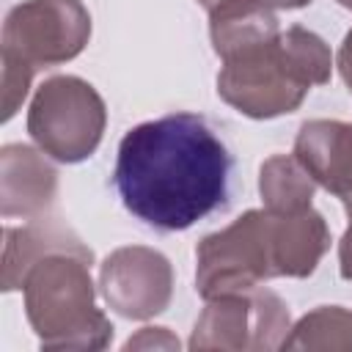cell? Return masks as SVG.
I'll use <instances>...</instances> for the list:
<instances>
[{"mask_svg":"<svg viewBox=\"0 0 352 352\" xmlns=\"http://www.w3.org/2000/svg\"><path fill=\"white\" fill-rule=\"evenodd\" d=\"M228 176L231 154L206 118L170 113L121 138L113 184L140 223L184 231L226 201Z\"/></svg>","mask_w":352,"mask_h":352,"instance_id":"obj_1","label":"cell"},{"mask_svg":"<svg viewBox=\"0 0 352 352\" xmlns=\"http://www.w3.org/2000/svg\"><path fill=\"white\" fill-rule=\"evenodd\" d=\"M91 261V250H55L30 267L25 314L44 349H104L113 341V324L96 308Z\"/></svg>","mask_w":352,"mask_h":352,"instance_id":"obj_2","label":"cell"},{"mask_svg":"<svg viewBox=\"0 0 352 352\" xmlns=\"http://www.w3.org/2000/svg\"><path fill=\"white\" fill-rule=\"evenodd\" d=\"M104 126V99L88 80L58 74L36 88L28 110V132L55 162L74 165L88 160L99 148Z\"/></svg>","mask_w":352,"mask_h":352,"instance_id":"obj_3","label":"cell"},{"mask_svg":"<svg viewBox=\"0 0 352 352\" xmlns=\"http://www.w3.org/2000/svg\"><path fill=\"white\" fill-rule=\"evenodd\" d=\"M278 278L272 256V217L248 209L231 226L206 234L195 248V292L204 300L250 292Z\"/></svg>","mask_w":352,"mask_h":352,"instance_id":"obj_4","label":"cell"},{"mask_svg":"<svg viewBox=\"0 0 352 352\" xmlns=\"http://www.w3.org/2000/svg\"><path fill=\"white\" fill-rule=\"evenodd\" d=\"M292 327L289 305L270 289L256 286L250 292L220 294L206 300L187 346L220 349V352H267L280 349Z\"/></svg>","mask_w":352,"mask_h":352,"instance_id":"obj_5","label":"cell"},{"mask_svg":"<svg viewBox=\"0 0 352 352\" xmlns=\"http://www.w3.org/2000/svg\"><path fill=\"white\" fill-rule=\"evenodd\" d=\"M308 91L311 85L289 66L278 38L226 58L217 74V96L236 113L256 121L294 113Z\"/></svg>","mask_w":352,"mask_h":352,"instance_id":"obj_6","label":"cell"},{"mask_svg":"<svg viewBox=\"0 0 352 352\" xmlns=\"http://www.w3.org/2000/svg\"><path fill=\"white\" fill-rule=\"evenodd\" d=\"M91 38V14L82 0H22L3 22V52L33 69L77 58Z\"/></svg>","mask_w":352,"mask_h":352,"instance_id":"obj_7","label":"cell"},{"mask_svg":"<svg viewBox=\"0 0 352 352\" xmlns=\"http://www.w3.org/2000/svg\"><path fill=\"white\" fill-rule=\"evenodd\" d=\"M99 289L110 311L124 319L146 322L170 305L173 267L154 248L126 245L102 261Z\"/></svg>","mask_w":352,"mask_h":352,"instance_id":"obj_8","label":"cell"},{"mask_svg":"<svg viewBox=\"0 0 352 352\" xmlns=\"http://www.w3.org/2000/svg\"><path fill=\"white\" fill-rule=\"evenodd\" d=\"M58 192V170L52 162L25 143L0 148V214L38 217Z\"/></svg>","mask_w":352,"mask_h":352,"instance_id":"obj_9","label":"cell"},{"mask_svg":"<svg viewBox=\"0 0 352 352\" xmlns=\"http://www.w3.org/2000/svg\"><path fill=\"white\" fill-rule=\"evenodd\" d=\"M294 157L336 198L352 192V124L338 118L305 121L294 138Z\"/></svg>","mask_w":352,"mask_h":352,"instance_id":"obj_10","label":"cell"},{"mask_svg":"<svg viewBox=\"0 0 352 352\" xmlns=\"http://www.w3.org/2000/svg\"><path fill=\"white\" fill-rule=\"evenodd\" d=\"M272 256L278 278H308L330 250V228L311 206L294 214H272Z\"/></svg>","mask_w":352,"mask_h":352,"instance_id":"obj_11","label":"cell"},{"mask_svg":"<svg viewBox=\"0 0 352 352\" xmlns=\"http://www.w3.org/2000/svg\"><path fill=\"white\" fill-rule=\"evenodd\" d=\"M280 36L278 16L264 0H226L209 11L212 50L226 60Z\"/></svg>","mask_w":352,"mask_h":352,"instance_id":"obj_12","label":"cell"},{"mask_svg":"<svg viewBox=\"0 0 352 352\" xmlns=\"http://www.w3.org/2000/svg\"><path fill=\"white\" fill-rule=\"evenodd\" d=\"M3 292L22 289L30 267L55 250H88L72 231L60 226H8L3 231Z\"/></svg>","mask_w":352,"mask_h":352,"instance_id":"obj_13","label":"cell"},{"mask_svg":"<svg viewBox=\"0 0 352 352\" xmlns=\"http://www.w3.org/2000/svg\"><path fill=\"white\" fill-rule=\"evenodd\" d=\"M316 182L294 154H272L258 170V195L272 214H294L311 209Z\"/></svg>","mask_w":352,"mask_h":352,"instance_id":"obj_14","label":"cell"},{"mask_svg":"<svg viewBox=\"0 0 352 352\" xmlns=\"http://www.w3.org/2000/svg\"><path fill=\"white\" fill-rule=\"evenodd\" d=\"M280 349L302 352H352V311L341 305H319L300 316Z\"/></svg>","mask_w":352,"mask_h":352,"instance_id":"obj_15","label":"cell"},{"mask_svg":"<svg viewBox=\"0 0 352 352\" xmlns=\"http://www.w3.org/2000/svg\"><path fill=\"white\" fill-rule=\"evenodd\" d=\"M278 47L283 52V58L289 60V66L297 72L300 80H305L308 85H324L330 82L333 74V52L324 44L322 36H316L308 28H289L286 33L278 36Z\"/></svg>","mask_w":352,"mask_h":352,"instance_id":"obj_16","label":"cell"},{"mask_svg":"<svg viewBox=\"0 0 352 352\" xmlns=\"http://www.w3.org/2000/svg\"><path fill=\"white\" fill-rule=\"evenodd\" d=\"M33 72L36 69L28 66L25 60H19L16 55L3 52V121H8L25 102V96L30 91Z\"/></svg>","mask_w":352,"mask_h":352,"instance_id":"obj_17","label":"cell"},{"mask_svg":"<svg viewBox=\"0 0 352 352\" xmlns=\"http://www.w3.org/2000/svg\"><path fill=\"white\" fill-rule=\"evenodd\" d=\"M124 349H179V338L168 333V327H143L132 336Z\"/></svg>","mask_w":352,"mask_h":352,"instance_id":"obj_18","label":"cell"},{"mask_svg":"<svg viewBox=\"0 0 352 352\" xmlns=\"http://www.w3.org/2000/svg\"><path fill=\"white\" fill-rule=\"evenodd\" d=\"M336 66H338V74H341L344 85L352 91V28L346 30V36H344V41H341V50H338Z\"/></svg>","mask_w":352,"mask_h":352,"instance_id":"obj_19","label":"cell"},{"mask_svg":"<svg viewBox=\"0 0 352 352\" xmlns=\"http://www.w3.org/2000/svg\"><path fill=\"white\" fill-rule=\"evenodd\" d=\"M338 270H341L344 280H352V223L346 226V231H344V236L338 242Z\"/></svg>","mask_w":352,"mask_h":352,"instance_id":"obj_20","label":"cell"},{"mask_svg":"<svg viewBox=\"0 0 352 352\" xmlns=\"http://www.w3.org/2000/svg\"><path fill=\"white\" fill-rule=\"evenodd\" d=\"M270 8H283V11H292V8H305L308 3L314 0H264Z\"/></svg>","mask_w":352,"mask_h":352,"instance_id":"obj_21","label":"cell"},{"mask_svg":"<svg viewBox=\"0 0 352 352\" xmlns=\"http://www.w3.org/2000/svg\"><path fill=\"white\" fill-rule=\"evenodd\" d=\"M220 3H226V0H198V6H204L206 11H212L214 6H220Z\"/></svg>","mask_w":352,"mask_h":352,"instance_id":"obj_22","label":"cell"},{"mask_svg":"<svg viewBox=\"0 0 352 352\" xmlns=\"http://www.w3.org/2000/svg\"><path fill=\"white\" fill-rule=\"evenodd\" d=\"M341 204H344V209H346V214L352 217V192H349L346 198H341Z\"/></svg>","mask_w":352,"mask_h":352,"instance_id":"obj_23","label":"cell"},{"mask_svg":"<svg viewBox=\"0 0 352 352\" xmlns=\"http://www.w3.org/2000/svg\"><path fill=\"white\" fill-rule=\"evenodd\" d=\"M336 3H338V6H344V8H349V11H352V0H336Z\"/></svg>","mask_w":352,"mask_h":352,"instance_id":"obj_24","label":"cell"}]
</instances>
